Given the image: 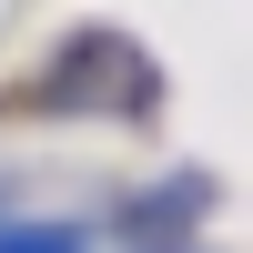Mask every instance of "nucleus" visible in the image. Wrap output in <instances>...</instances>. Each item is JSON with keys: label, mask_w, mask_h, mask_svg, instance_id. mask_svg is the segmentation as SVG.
I'll use <instances>...</instances> for the list:
<instances>
[{"label": "nucleus", "mask_w": 253, "mask_h": 253, "mask_svg": "<svg viewBox=\"0 0 253 253\" xmlns=\"http://www.w3.org/2000/svg\"><path fill=\"white\" fill-rule=\"evenodd\" d=\"M0 253H71V243H0Z\"/></svg>", "instance_id": "obj_1"}]
</instances>
